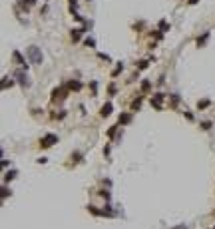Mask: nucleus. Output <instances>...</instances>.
Masks as SVG:
<instances>
[{"instance_id":"nucleus-5","label":"nucleus","mask_w":215,"mask_h":229,"mask_svg":"<svg viewBox=\"0 0 215 229\" xmlns=\"http://www.w3.org/2000/svg\"><path fill=\"white\" fill-rule=\"evenodd\" d=\"M161 102H163V94H154V98H151V104L155 108H161Z\"/></svg>"},{"instance_id":"nucleus-4","label":"nucleus","mask_w":215,"mask_h":229,"mask_svg":"<svg viewBox=\"0 0 215 229\" xmlns=\"http://www.w3.org/2000/svg\"><path fill=\"white\" fill-rule=\"evenodd\" d=\"M14 78L18 80V82H20L22 86H28V84H30V82H28V76H26V74H24V72H20V70H18V72L14 74Z\"/></svg>"},{"instance_id":"nucleus-1","label":"nucleus","mask_w":215,"mask_h":229,"mask_svg":"<svg viewBox=\"0 0 215 229\" xmlns=\"http://www.w3.org/2000/svg\"><path fill=\"white\" fill-rule=\"evenodd\" d=\"M28 56L32 60V64H42V52L36 46H30V48H28Z\"/></svg>"},{"instance_id":"nucleus-16","label":"nucleus","mask_w":215,"mask_h":229,"mask_svg":"<svg viewBox=\"0 0 215 229\" xmlns=\"http://www.w3.org/2000/svg\"><path fill=\"white\" fill-rule=\"evenodd\" d=\"M141 90H149V82H148V80H146V82L141 84Z\"/></svg>"},{"instance_id":"nucleus-13","label":"nucleus","mask_w":215,"mask_h":229,"mask_svg":"<svg viewBox=\"0 0 215 229\" xmlns=\"http://www.w3.org/2000/svg\"><path fill=\"white\" fill-rule=\"evenodd\" d=\"M70 88H72V90H80L82 86L78 84V82H70Z\"/></svg>"},{"instance_id":"nucleus-7","label":"nucleus","mask_w":215,"mask_h":229,"mask_svg":"<svg viewBox=\"0 0 215 229\" xmlns=\"http://www.w3.org/2000/svg\"><path fill=\"white\" fill-rule=\"evenodd\" d=\"M80 36H82V30H80V28L72 30V40H74V42H78V40H80Z\"/></svg>"},{"instance_id":"nucleus-6","label":"nucleus","mask_w":215,"mask_h":229,"mask_svg":"<svg viewBox=\"0 0 215 229\" xmlns=\"http://www.w3.org/2000/svg\"><path fill=\"white\" fill-rule=\"evenodd\" d=\"M102 116H104V118H106V116H110V114H112V104H110V102H108V104H104L102 106V112H100Z\"/></svg>"},{"instance_id":"nucleus-14","label":"nucleus","mask_w":215,"mask_h":229,"mask_svg":"<svg viewBox=\"0 0 215 229\" xmlns=\"http://www.w3.org/2000/svg\"><path fill=\"white\" fill-rule=\"evenodd\" d=\"M137 68H140V70H146V68H148V62H146V60H143V62H140V66H137Z\"/></svg>"},{"instance_id":"nucleus-9","label":"nucleus","mask_w":215,"mask_h":229,"mask_svg":"<svg viewBox=\"0 0 215 229\" xmlns=\"http://www.w3.org/2000/svg\"><path fill=\"white\" fill-rule=\"evenodd\" d=\"M16 177V171H8L6 175H4V181H10V179H14Z\"/></svg>"},{"instance_id":"nucleus-20","label":"nucleus","mask_w":215,"mask_h":229,"mask_svg":"<svg viewBox=\"0 0 215 229\" xmlns=\"http://www.w3.org/2000/svg\"><path fill=\"white\" fill-rule=\"evenodd\" d=\"M76 2H78V0H70V4H76Z\"/></svg>"},{"instance_id":"nucleus-12","label":"nucleus","mask_w":215,"mask_h":229,"mask_svg":"<svg viewBox=\"0 0 215 229\" xmlns=\"http://www.w3.org/2000/svg\"><path fill=\"white\" fill-rule=\"evenodd\" d=\"M197 106H199V110H203V108H207V106H209V100H203V102H199Z\"/></svg>"},{"instance_id":"nucleus-10","label":"nucleus","mask_w":215,"mask_h":229,"mask_svg":"<svg viewBox=\"0 0 215 229\" xmlns=\"http://www.w3.org/2000/svg\"><path fill=\"white\" fill-rule=\"evenodd\" d=\"M140 106H141V98L134 100V104H132V108H134V110H140Z\"/></svg>"},{"instance_id":"nucleus-18","label":"nucleus","mask_w":215,"mask_h":229,"mask_svg":"<svg viewBox=\"0 0 215 229\" xmlns=\"http://www.w3.org/2000/svg\"><path fill=\"white\" fill-rule=\"evenodd\" d=\"M175 229H187V227H185V225H179V227H175Z\"/></svg>"},{"instance_id":"nucleus-2","label":"nucleus","mask_w":215,"mask_h":229,"mask_svg":"<svg viewBox=\"0 0 215 229\" xmlns=\"http://www.w3.org/2000/svg\"><path fill=\"white\" fill-rule=\"evenodd\" d=\"M58 144V136H54V134H48V136H44L40 139V145L42 148H50V145Z\"/></svg>"},{"instance_id":"nucleus-3","label":"nucleus","mask_w":215,"mask_h":229,"mask_svg":"<svg viewBox=\"0 0 215 229\" xmlns=\"http://www.w3.org/2000/svg\"><path fill=\"white\" fill-rule=\"evenodd\" d=\"M12 58L16 60V62H18V66H22V68H28V64H26V60L22 58V54L18 52V50H14V52H12Z\"/></svg>"},{"instance_id":"nucleus-11","label":"nucleus","mask_w":215,"mask_h":229,"mask_svg":"<svg viewBox=\"0 0 215 229\" xmlns=\"http://www.w3.org/2000/svg\"><path fill=\"white\" fill-rule=\"evenodd\" d=\"M12 84H14V82H12L10 78H4V82H2V88H8V86H12Z\"/></svg>"},{"instance_id":"nucleus-17","label":"nucleus","mask_w":215,"mask_h":229,"mask_svg":"<svg viewBox=\"0 0 215 229\" xmlns=\"http://www.w3.org/2000/svg\"><path fill=\"white\" fill-rule=\"evenodd\" d=\"M34 2H36V0H24L22 4H24V6H26V4H28V6H30V4H34Z\"/></svg>"},{"instance_id":"nucleus-19","label":"nucleus","mask_w":215,"mask_h":229,"mask_svg":"<svg viewBox=\"0 0 215 229\" xmlns=\"http://www.w3.org/2000/svg\"><path fill=\"white\" fill-rule=\"evenodd\" d=\"M195 2H197V0H189V4H195Z\"/></svg>"},{"instance_id":"nucleus-15","label":"nucleus","mask_w":215,"mask_h":229,"mask_svg":"<svg viewBox=\"0 0 215 229\" xmlns=\"http://www.w3.org/2000/svg\"><path fill=\"white\" fill-rule=\"evenodd\" d=\"M201 128H203V130H209V128H211V122H203Z\"/></svg>"},{"instance_id":"nucleus-8","label":"nucleus","mask_w":215,"mask_h":229,"mask_svg":"<svg viewBox=\"0 0 215 229\" xmlns=\"http://www.w3.org/2000/svg\"><path fill=\"white\" fill-rule=\"evenodd\" d=\"M129 120H132V116H129V114H124V116L120 118V124H128Z\"/></svg>"}]
</instances>
